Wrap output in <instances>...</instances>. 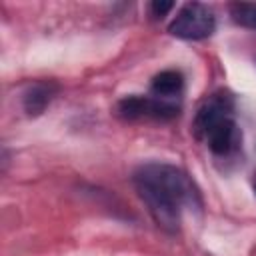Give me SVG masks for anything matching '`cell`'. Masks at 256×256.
Masks as SVG:
<instances>
[{
    "mask_svg": "<svg viewBox=\"0 0 256 256\" xmlns=\"http://www.w3.org/2000/svg\"><path fill=\"white\" fill-rule=\"evenodd\" d=\"M54 96V86L46 84V82H36L32 86L26 88L24 96H22V106L26 110V114L30 116H38L46 110V106L50 104Z\"/></svg>",
    "mask_w": 256,
    "mask_h": 256,
    "instance_id": "cell-6",
    "label": "cell"
},
{
    "mask_svg": "<svg viewBox=\"0 0 256 256\" xmlns=\"http://www.w3.org/2000/svg\"><path fill=\"white\" fill-rule=\"evenodd\" d=\"M252 190H254V194H256V172H254V176H252Z\"/></svg>",
    "mask_w": 256,
    "mask_h": 256,
    "instance_id": "cell-9",
    "label": "cell"
},
{
    "mask_svg": "<svg viewBox=\"0 0 256 256\" xmlns=\"http://www.w3.org/2000/svg\"><path fill=\"white\" fill-rule=\"evenodd\" d=\"M194 132L218 156H230L240 148L242 132L234 120V100L216 92L202 102L194 116Z\"/></svg>",
    "mask_w": 256,
    "mask_h": 256,
    "instance_id": "cell-2",
    "label": "cell"
},
{
    "mask_svg": "<svg viewBox=\"0 0 256 256\" xmlns=\"http://www.w3.org/2000/svg\"><path fill=\"white\" fill-rule=\"evenodd\" d=\"M172 8H174V2H152V4H150V10H152V14H154L156 18L166 16Z\"/></svg>",
    "mask_w": 256,
    "mask_h": 256,
    "instance_id": "cell-8",
    "label": "cell"
},
{
    "mask_svg": "<svg viewBox=\"0 0 256 256\" xmlns=\"http://www.w3.org/2000/svg\"><path fill=\"white\" fill-rule=\"evenodd\" d=\"M214 30H216V16L212 8L200 2L184 4L168 24V32L182 40H204L212 36Z\"/></svg>",
    "mask_w": 256,
    "mask_h": 256,
    "instance_id": "cell-3",
    "label": "cell"
},
{
    "mask_svg": "<svg viewBox=\"0 0 256 256\" xmlns=\"http://www.w3.org/2000/svg\"><path fill=\"white\" fill-rule=\"evenodd\" d=\"M230 16L236 24L256 30V2H236L230 6Z\"/></svg>",
    "mask_w": 256,
    "mask_h": 256,
    "instance_id": "cell-7",
    "label": "cell"
},
{
    "mask_svg": "<svg viewBox=\"0 0 256 256\" xmlns=\"http://www.w3.org/2000/svg\"><path fill=\"white\" fill-rule=\"evenodd\" d=\"M134 188L154 222L166 232H178L182 214L202 206L200 194L188 174L166 162H148L136 168Z\"/></svg>",
    "mask_w": 256,
    "mask_h": 256,
    "instance_id": "cell-1",
    "label": "cell"
},
{
    "mask_svg": "<svg viewBox=\"0 0 256 256\" xmlns=\"http://www.w3.org/2000/svg\"><path fill=\"white\" fill-rule=\"evenodd\" d=\"M116 112L124 120H170L178 116V106L174 100L132 94L118 102Z\"/></svg>",
    "mask_w": 256,
    "mask_h": 256,
    "instance_id": "cell-4",
    "label": "cell"
},
{
    "mask_svg": "<svg viewBox=\"0 0 256 256\" xmlns=\"http://www.w3.org/2000/svg\"><path fill=\"white\" fill-rule=\"evenodd\" d=\"M184 90V76L178 70H164L152 78L150 96L160 100H174Z\"/></svg>",
    "mask_w": 256,
    "mask_h": 256,
    "instance_id": "cell-5",
    "label": "cell"
}]
</instances>
